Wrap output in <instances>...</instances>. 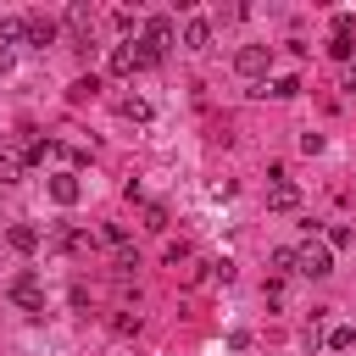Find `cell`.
<instances>
[{"label":"cell","instance_id":"obj_7","mask_svg":"<svg viewBox=\"0 0 356 356\" xmlns=\"http://www.w3.org/2000/svg\"><path fill=\"white\" fill-rule=\"evenodd\" d=\"M6 245H11L17 256H33V250H39V228H33V222H11V228H6Z\"/></svg>","mask_w":356,"mask_h":356},{"label":"cell","instance_id":"obj_19","mask_svg":"<svg viewBox=\"0 0 356 356\" xmlns=\"http://www.w3.org/2000/svg\"><path fill=\"white\" fill-rule=\"evenodd\" d=\"M267 95H278V100H289V95H300V78H278Z\"/></svg>","mask_w":356,"mask_h":356},{"label":"cell","instance_id":"obj_2","mask_svg":"<svg viewBox=\"0 0 356 356\" xmlns=\"http://www.w3.org/2000/svg\"><path fill=\"white\" fill-rule=\"evenodd\" d=\"M6 295H11V300L28 312V317H39V312H44V284H39V273H17Z\"/></svg>","mask_w":356,"mask_h":356},{"label":"cell","instance_id":"obj_5","mask_svg":"<svg viewBox=\"0 0 356 356\" xmlns=\"http://www.w3.org/2000/svg\"><path fill=\"white\" fill-rule=\"evenodd\" d=\"M67 33H72L78 44H89V33H95V11H89L83 0H72V6H67Z\"/></svg>","mask_w":356,"mask_h":356},{"label":"cell","instance_id":"obj_13","mask_svg":"<svg viewBox=\"0 0 356 356\" xmlns=\"http://www.w3.org/2000/svg\"><path fill=\"white\" fill-rule=\"evenodd\" d=\"M28 39H33L39 50H44V44L56 39V22H50V17H28Z\"/></svg>","mask_w":356,"mask_h":356},{"label":"cell","instance_id":"obj_12","mask_svg":"<svg viewBox=\"0 0 356 356\" xmlns=\"http://www.w3.org/2000/svg\"><path fill=\"white\" fill-rule=\"evenodd\" d=\"M17 39H28V17H0V44L11 50Z\"/></svg>","mask_w":356,"mask_h":356},{"label":"cell","instance_id":"obj_4","mask_svg":"<svg viewBox=\"0 0 356 356\" xmlns=\"http://www.w3.org/2000/svg\"><path fill=\"white\" fill-rule=\"evenodd\" d=\"M50 200H56V206H78V200H83L78 172H50Z\"/></svg>","mask_w":356,"mask_h":356},{"label":"cell","instance_id":"obj_8","mask_svg":"<svg viewBox=\"0 0 356 356\" xmlns=\"http://www.w3.org/2000/svg\"><path fill=\"white\" fill-rule=\"evenodd\" d=\"M106 67H111L117 78H134V72H139V50H134V44H111V61H106Z\"/></svg>","mask_w":356,"mask_h":356},{"label":"cell","instance_id":"obj_17","mask_svg":"<svg viewBox=\"0 0 356 356\" xmlns=\"http://www.w3.org/2000/svg\"><path fill=\"white\" fill-rule=\"evenodd\" d=\"M267 261H273V273H278V278H284V273H295V250H289V245H278Z\"/></svg>","mask_w":356,"mask_h":356},{"label":"cell","instance_id":"obj_21","mask_svg":"<svg viewBox=\"0 0 356 356\" xmlns=\"http://www.w3.org/2000/svg\"><path fill=\"white\" fill-rule=\"evenodd\" d=\"M161 261H167V267H178V261H189V245H184V239H178V245H167V250H161Z\"/></svg>","mask_w":356,"mask_h":356},{"label":"cell","instance_id":"obj_22","mask_svg":"<svg viewBox=\"0 0 356 356\" xmlns=\"http://www.w3.org/2000/svg\"><path fill=\"white\" fill-rule=\"evenodd\" d=\"M145 228H156V234H161V228H167V211H161V206H150V211H145Z\"/></svg>","mask_w":356,"mask_h":356},{"label":"cell","instance_id":"obj_14","mask_svg":"<svg viewBox=\"0 0 356 356\" xmlns=\"http://www.w3.org/2000/svg\"><path fill=\"white\" fill-rule=\"evenodd\" d=\"M328 56H334V61H350V56H356V39H350V33H334V39H328Z\"/></svg>","mask_w":356,"mask_h":356},{"label":"cell","instance_id":"obj_1","mask_svg":"<svg viewBox=\"0 0 356 356\" xmlns=\"http://www.w3.org/2000/svg\"><path fill=\"white\" fill-rule=\"evenodd\" d=\"M295 273H306V278H328V273H334V250H328L323 239L295 245Z\"/></svg>","mask_w":356,"mask_h":356},{"label":"cell","instance_id":"obj_11","mask_svg":"<svg viewBox=\"0 0 356 356\" xmlns=\"http://www.w3.org/2000/svg\"><path fill=\"white\" fill-rule=\"evenodd\" d=\"M44 156H56V139H28L22 145V167H39Z\"/></svg>","mask_w":356,"mask_h":356},{"label":"cell","instance_id":"obj_16","mask_svg":"<svg viewBox=\"0 0 356 356\" xmlns=\"http://www.w3.org/2000/svg\"><path fill=\"white\" fill-rule=\"evenodd\" d=\"M350 345H356V328H350V323L328 328V350H350Z\"/></svg>","mask_w":356,"mask_h":356},{"label":"cell","instance_id":"obj_18","mask_svg":"<svg viewBox=\"0 0 356 356\" xmlns=\"http://www.w3.org/2000/svg\"><path fill=\"white\" fill-rule=\"evenodd\" d=\"M95 89H100V78H78L67 95H72V100H95Z\"/></svg>","mask_w":356,"mask_h":356},{"label":"cell","instance_id":"obj_10","mask_svg":"<svg viewBox=\"0 0 356 356\" xmlns=\"http://www.w3.org/2000/svg\"><path fill=\"white\" fill-rule=\"evenodd\" d=\"M184 44H189V50H206V44H211V22H206V17H189V22H184Z\"/></svg>","mask_w":356,"mask_h":356},{"label":"cell","instance_id":"obj_20","mask_svg":"<svg viewBox=\"0 0 356 356\" xmlns=\"http://www.w3.org/2000/svg\"><path fill=\"white\" fill-rule=\"evenodd\" d=\"M323 245H328V250H345V245H350V228H339V222H334V228H328V239H323Z\"/></svg>","mask_w":356,"mask_h":356},{"label":"cell","instance_id":"obj_9","mask_svg":"<svg viewBox=\"0 0 356 356\" xmlns=\"http://www.w3.org/2000/svg\"><path fill=\"white\" fill-rule=\"evenodd\" d=\"M22 178V145H0V184Z\"/></svg>","mask_w":356,"mask_h":356},{"label":"cell","instance_id":"obj_3","mask_svg":"<svg viewBox=\"0 0 356 356\" xmlns=\"http://www.w3.org/2000/svg\"><path fill=\"white\" fill-rule=\"evenodd\" d=\"M234 67H239V78H267L273 72V44H245L234 56Z\"/></svg>","mask_w":356,"mask_h":356},{"label":"cell","instance_id":"obj_15","mask_svg":"<svg viewBox=\"0 0 356 356\" xmlns=\"http://www.w3.org/2000/svg\"><path fill=\"white\" fill-rule=\"evenodd\" d=\"M117 111H122V117H128V122H150V106H145V100H139V95H128V100H122V106H117Z\"/></svg>","mask_w":356,"mask_h":356},{"label":"cell","instance_id":"obj_6","mask_svg":"<svg viewBox=\"0 0 356 356\" xmlns=\"http://www.w3.org/2000/svg\"><path fill=\"white\" fill-rule=\"evenodd\" d=\"M300 206V189L289 184V178H273V189H267V211H295Z\"/></svg>","mask_w":356,"mask_h":356},{"label":"cell","instance_id":"obj_23","mask_svg":"<svg viewBox=\"0 0 356 356\" xmlns=\"http://www.w3.org/2000/svg\"><path fill=\"white\" fill-rule=\"evenodd\" d=\"M339 89H345V95H356V67L345 72V83H339Z\"/></svg>","mask_w":356,"mask_h":356},{"label":"cell","instance_id":"obj_24","mask_svg":"<svg viewBox=\"0 0 356 356\" xmlns=\"http://www.w3.org/2000/svg\"><path fill=\"white\" fill-rule=\"evenodd\" d=\"M0 72H11V50L6 44H0Z\"/></svg>","mask_w":356,"mask_h":356}]
</instances>
